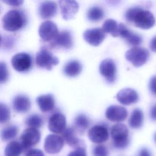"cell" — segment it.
Here are the masks:
<instances>
[{
  "mask_svg": "<svg viewBox=\"0 0 156 156\" xmlns=\"http://www.w3.org/2000/svg\"><path fill=\"white\" fill-rule=\"evenodd\" d=\"M150 48L153 52H156V36L151 40L150 42Z\"/></svg>",
  "mask_w": 156,
  "mask_h": 156,
  "instance_id": "ab89813d",
  "label": "cell"
},
{
  "mask_svg": "<svg viewBox=\"0 0 156 156\" xmlns=\"http://www.w3.org/2000/svg\"><path fill=\"white\" fill-rule=\"evenodd\" d=\"M105 1L109 4L116 5V4H118L120 2L121 0H105Z\"/></svg>",
  "mask_w": 156,
  "mask_h": 156,
  "instance_id": "60d3db41",
  "label": "cell"
},
{
  "mask_svg": "<svg viewBox=\"0 0 156 156\" xmlns=\"http://www.w3.org/2000/svg\"><path fill=\"white\" fill-rule=\"evenodd\" d=\"M3 2L11 6L18 7L23 4L24 0H1Z\"/></svg>",
  "mask_w": 156,
  "mask_h": 156,
  "instance_id": "8d00e7d4",
  "label": "cell"
},
{
  "mask_svg": "<svg viewBox=\"0 0 156 156\" xmlns=\"http://www.w3.org/2000/svg\"><path fill=\"white\" fill-rule=\"evenodd\" d=\"M66 121L64 115L56 112L52 114L48 121L49 130L55 133H60L66 129Z\"/></svg>",
  "mask_w": 156,
  "mask_h": 156,
  "instance_id": "5bb4252c",
  "label": "cell"
},
{
  "mask_svg": "<svg viewBox=\"0 0 156 156\" xmlns=\"http://www.w3.org/2000/svg\"><path fill=\"white\" fill-rule=\"evenodd\" d=\"M84 40L93 46H99L105 39V32L99 27L89 29L83 33Z\"/></svg>",
  "mask_w": 156,
  "mask_h": 156,
  "instance_id": "4fadbf2b",
  "label": "cell"
},
{
  "mask_svg": "<svg viewBox=\"0 0 156 156\" xmlns=\"http://www.w3.org/2000/svg\"><path fill=\"white\" fill-rule=\"evenodd\" d=\"M89 124L90 121L88 117L84 114H79L74 118L73 128L76 132L83 134L88 128Z\"/></svg>",
  "mask_w": 156,
  "mask_h": 156,
  "instance_id": "cb8c5ba5",
  "label": "cell"
},
{
  "mask_svg": "<svg viewBox=\"0 0 156 156\" xmlns=\"http://www.w3.org/2000/svg\"><path fill=\"white\" fill-rule=\"evenodd\" d=\"M82 66L81 63L76 60H70L67 62L63 67L64 74L70 77L78 76L82 71Z\"/></svg>",
  "mask_w": 156,
  "mask_h": 156,
  "instance_id": "603a6c76",
  "label": "cell"
},
{
  "mask_svg": "<svg viewBox=\"0 0 156 156\" xmlns=\"http://www.w3.org/2000/svg\"><path fill=\"white\" fill-rule=\"evenodd\" d=\"M12 65L16 71L24 73L28 71L32 67L31 56L26 52H20L13 55L11 60Z\"/></svg>",
  "mask_w": 156,
  "mask_h": 156,
  "instance_id": "52a82bcc",
  "label": "cell"
},
{
  "mask_svg": "<svg viewBox=\"0 0 156 156\" xmlns=\"http://www.w3.org/2000/svg\"><path fill=\"white\" fill-rule=\"evenodd\" d=\"M62 18L65 20L72 19L79 10V4L76 0H59Z\"/></svg>",
  "mask_w": 156,
  "mask_h": 156,
  "instance_id": "7c38bea8",
  "label": "cell"
},
{
  "mask_svg": "<svg viewBox=\"0 0 156 156\" xmlns=\"http://www.w3.org/2000/svg\"><path fill=\"white\" fill-rule=\"evenodd\" d=\"M41 134L36 128L29 127L25 129L20 136V143L23 151H27L36 145L40 140Z\"/></svg>",
  "mask_w": 156,
  "mask_h": 156,
  "instance_id": "8992f818",
  "label": "cell"
},
{
  "mask_svg": "<svg viewBox=\"0 0 156 156\" xmlns=\"http://www.w3.org/2000/svg\"><path fill=\"white\" fill-rule=\"evenodd\" d=\"M10 118V111L9 107L0 102V124H4L9 121Z\"/></svg>",
  "mask_w": 156,
  "mask_h": 156,
  "instance_id": "4dcf8cb0",
  "label": "cell"
},
{
  "mask_svg": "<svg viewBox=\"0 0 156 156\" xmlns=\"http://www.w3.org/2000/svg\"><path fill=\"white\" fill-rule=\"evenodd\" d=\"M64 145V140L62 136L55 134L48 135L44 143V151L50 154L58 153Z\"/></svg>",
  "mask_w": 156,
  "mask_h": 156,
  "instance_id": "8fae6325",
  "label": "cell"
},
{
  "mask_svg": "<svg viewBox=\"0 0 156 156\" xmlns=\"http://www.w3.org/2000/svg\"><path fill=\"white\" fill-rule=\"evenodd\" d=\"M101 74L109 83H113L116 79V66L115 62L110 58L104 59L99 67Z\"/></svg>",
  "mask_w": 156,
  "mask_h": 156,
  "instance_id": "30bf717a",
  "label": "cell"
},
{
  "mask_svg": "<svg viewBox=\"0 0 156 156\" xmlns=\"http://www.w3.org/2000/svg\"><path fill=\"white\" fill-rule=\"evenodd\" d=\"M25 156H44L42 151L37 149H30L27 151Z\"/></svg>",
  "mask_w": 156,
  "mask_h": 156,
  "instance_id": "e575fe53",
  "label": "cell"
},
{
  "mask_svg": "<svg viewBox=\"0 0 156 156\" xmlns=\"http://www.w3.org/2000/svg\"><path fill=\"white\" fill-rule=\"evenodd\" d=\"M1 41H2V38H1V35H0V46H1Z\"/></svg>",
  "mask_w": 156,
  "mask_h": 156,
  "instance_id": "b9f144b4",
  "label": "cell"
},
{
  "mask_svg": "<svg viewBox=\"0 0 156 156\" xmlns=\"http://www.w3.org/2000/svg\"><path fill=\"white\" fill-rule=\"evenodd\" d=\"M110 135L114 147L122 149L129 145V129L124 124L117 123L114 124L111 127Z\"/></svg>",
  "mask_w": 156,
  "mask_h": 156,
  "instance_id": "3957f363",
  "label": "cell"
},
{
  "mask_svg": "<svg viewBox=\"0 0 156 156\" xmlns=\"http://www.w3.org/2000/svg\"><path fill=\"white\" fill-rule=\"evenodd\" d=\"M150 116L154 121H156V104L154 105L150 110Z\"/></svg>",
  "mask_w": 156,
  "mask_h": 156,
  "instance_id": "74e56055",
  "label": "cell"
},
{
  "mask_svg": "<svg viewBox=\"0 0 156 156\" xmlns=\"http://www.w3.org/2000/svg\"><path fill=\"white\" fill-rule=\"evenodd\" d=\"M90 140L96 144H101L109 138V132L107 127L103 124H97L91 127L88 130Z\"/></svg>",
  "mask_w": 156,
  "mask_h": 156,
  "instance_id": "ba28073f",
  "label": "cell"
},
{
  "mask_svg": "<svg viewBox=\"0 0 156 156\" xmlns=\"http://www.w3.org/2000/svg\"><path fill=\"white\" fill-rule=\"evenodd\" d=\"M67 156H87L85 146H79L68 154Z\"/></svg>",
  "mask_w": 156,
  "mask_h": 156,
  "instance_id": "836d02e7",
  "label": "cell"
},
{
  "mask_svg": "<svg viewBox=\"0 0 156 156\" xmlns=\"http://www.w3.org/2000/svg\"><path fill=\"white\" fill-rule=\"evenodd\" d=\"M138 156H151V154L147 149L142 148L139 152Z\"/></svg>",
  "mask_w": 156,
  "mask_h": 156,
  "instance_id": "f35d334b",
  "label": "cell"
},
{
  "mask_svg": "<svg viewBox=\"0 0 156 156\" xmlns=\"http://www.w3.org/2000/svg\"><path fill=\"white\" fill-rule=\"evenodd\" d=\"M18 132V129L16 126H9L2 130L1 132V138L2 141H9L16 137Z\"/></svg>",
  "mask_w": 156,
  "mask_h": 156,
  "instance_id": "83f0119b",
  "label": "cell"
},
{
  "mask_svg": "<svg viewBox=\"0 0 156 156\" xmlns=\"http://www.w3.org/2000/svg\"><path fill=\"white\" fill-rule=\"evenodd\" d=\"M144 115L140 108H136L132 112L128 122L130 127L132 129L140 128L143 123Z\"/></svg>",
  "mask_w": 156,
  "mask_h": 156,
  "instance_id": "d4e9b609",
  "label": "cell"
},
{
  "mask_svg": "<svg viewBox=\"0 0 156 156\" xmlns=\"http://www.w3.org/2000/svg\"><path fill=\"white\" fill-rule=\"evenodd\" d=\"M118 101L124 105H129L136 103L138 101V94L137 92L129 88L121 90L116 94Z\"/></svg>",
  "mask_w": 156,
  "mask_h": 156,
  "instance_id": "2e32d148",
  "label": "cell"
},
{
  "mask_svg": "<svg viewBox=\"0 0 156 156\" xmlns=\"http://www.w3.org/2000/svg\"><path fill=\"white\" fill-rule=\"evenodd\" d=\"M119 35L124 38L129 44L132 46H138L142 43L141 37L129 29L124 24H118Z\"/></svg>",
  "mask_w": 156,
  "mask_h": 156,
  "instance_id": "ac0fdd59",
  "label": "cell"
},
{
  "mask_svg": "<svg viewBox=\"0 0 156 156\" xmlns=\"http://www.w3.org/2000/svg\"><path fill=\"white\" fill-rule=\"evenodd\" d=\"M58 33L57 25L51 21H46L41 23L38 30L40 38L45 42H52L54 41Z\"/></svg>",
  "mask_w": 156,
  "mask_h": 156,
  "instance_id": "9c48e42d",
  "label": "cell"
},
{
  "mask_svg": "<svg viewBox=\"0 0 156 156\" xmlns=\"http://www.w3.org/2000/svg\"><path fill=\"white\" fill-rule=\"evenodd\" d=\"M76 132L73 127L66 128L62 132V136L66 143L74 149L79 146H83V142L76 135Z\"/></svg>",
  "mask_w": 156,
  "mask_h": 156,
  "instance_id": "ffe728a7",
  "label": "cell"
},
{
  "mask_svg": "<svg viewBox=\"0 0 156 156\" xmlns=\"http://www.w3.org/2000/svg\"><path fill=\"white\" fill-rule=\"evenodd\" d=\"M23 151V147L17 141H12L6 146L4 153L5 156H20Z\"/></svg>",
  "mask_w": 156,
  "mask_h": 156,
  "instance_id": "484cf974",
  "label": "cell"
},
{
  "mask_svg": "<svg viewBox=\"0 0 156 156\" xmlns=\"http://www.w3.org/2000/svg\"><path fill=\"white\" fill-rule=\"evenodd\" d=\"M25 123L29 127L37 129L43 125V120L40 115L33 114L26 118Z\"/></svg>",
  "mask_w": 156,
  "mask_h": 156,
  "instance_id": "f546056e",
  "label": "cell"
},
{
  "mask_svg": "<svg viewBox=\"0 0 156 156\" xmlns=\"http://www.w3.org/2000/svg\"><path fill=\"white\" fill-rule=\"evenodd\" d=\"M154 140H155V141L156 142V133H155V135H154Z\"/></svg>",
  "mask_w": 156,
  "mask_h": 156,
  "instance_id": "7bdbcfd3",
  "label": "cell"
},
{
  "mask_svg": "<svg viewBox=\"0 0 156 156\" xmlns=\"http://www.w3.org/2000/svg\"><path fill=\"white\" fill-rule=\"evenodd\" d=\"M0 12H1V9H0Z\"/></svg>",
  "mask_w": 156,
  "mask_h": 156,
  "instance_id": "ee69618b",
  "label": "cell"
},
{
  "mask_svg": "<svg viewBox=\"0 0 156 156\" xmlns=\"http://www.w3.org/2000/svg\"><path fill=\"white\" fill-rule=\"evenodd\" d=\"M9 71L7 65L4 62H0V83H5L9 79Z\"/></svg>",
  "mask_w": 156,
  "mask_h": 156,
  "instance_id": "d6a6232c",
  "label": "cell"
},
{
  "mask_svg": "<svg viewBox=\"0 0 156 156\" xmlns=\"http://www.w3.org/2000/svg\"><path fill=\"white\" fill-rule=\"evenodd\" d=\"M51 45L54 48H62L66 49H71L73 45L71 34L68 30H62L58 33L56 38L51 42Z\"/></svg>",
  "mask_w": 156,
  "mask_h": 156,
  "instance_id": "e0dca14e",
  "label": "cell"
},
{
  "mask_svg": "<svg viewBox=\"0 0 156 156\" xmlns=\"http://www.w3.org/2000/svg\"><path fill=\"white\" fill-rule=\"evenodd\" d=\"M125 57L134 66L139 67L147 62L149 57V52L146 48L135 46L126 52Z\"/></svg>",
  "mask_w": 156,
  "mask_h": 156,
  "instance_id": "277c9868",
  "label": "cell"
},
{
  "mask_svg": "<svg viewBox=\"0 0 156 156\" xmlns=\"http://www.w3.org/2000/svg\"><path fill=\"white\" fill-rule=\"evenodd\" d=\"M93 156H108L109 152L107 147L103 144H98L93 149Z\"/></svg>",
  "mask_w": 156,
  "mask_h": 156,
  "instance_id": "1f68e13d",
  "label": "cell"
},
{
  "mask_svg": "<svg viewBox=\"0 0 156 156\" xmlns=\"http://www.w3.org/2000/svg\"><path fill=\"white\" fill-rule=\"evenodd\" d=\"M24 13L19 10H11L2 18V27L5 30L15 32L20 30L26 24Z\"/></svg>",
  "mask_w": 156,
  "mask_h": 156,
  "instance_id": "7a4b0ae2",
  "label": "cell"
},
{
  "mask_svg": "<svg viewBox=\"0 0 156 156\" xmlns=\"http://www.w3.org/2000/svg\"><path fill=\"white\" fill-rule=\"evenodd\" d=\"M104 15V10L99 7H93L90 8L87 13V17L91 21H98L102 19Z\"/></svg>",
  "mask_w": 156,
  "mask_h": 156,
  "instance_id": "f1b7e54d",
  "label": "cell"
},
{
  "mask_svg": "<svg viewBox=\"0 0 156 156\" xmlns=\"http://www.w3.org/2000/svg\"><path fill=\"white\" fill-rule=\"evenodd\" d=\"M128 112L122 106L113 105L109 106L105 112V117L112 122H121L127 117Z\"/></svg>",
  "mask_w": 156,
  "mask_h": 156,
  "instance_id": "9a60e30c",
  "label": "cell"
},
{
  "mask_svg": "<svg viewBox=\"0 0 156 156\" xmlns=\"http://www.w3.org/2000/svg\"><path fill=\"white\" fill-rule=\"evenodd\" d=\"M12 105L14 110L16 112L21 113H26L30 108V100L26 95L19 94L14 98Z\"/></svg>",
  "mask_w": 156,
  "mask_h": 156,
  "instance_id": "44dd1931",
  "label": "cell"
},
{
  "mask_svg": "<svg viewBox=\"0 0 156 156\" xmlns=\"http://www.w3.org/2000/svg\"><path fill=\"white\" fill-rule=\"evenodd\" d=\"M57 11V6L55 2L52 1H44L39 7L38 12L42 19H50L54 16Z\"/></svg>",
  "mask_w": 156,
  "mask_h": 156,
  "instance_id": "d6986e66",
  "label": "cell"
},
{
  "mask_svg": "<svg viewBox=\"0 0 156 156\" xmlns=\"http://www.w3.org/2000/svg\"><path fill=\"white\" fill-rule=\"evenodd\" d=\"M36 101L42 112H49L54 108L55 99L53 95L51 94L40 95L37 98Z\"/></svg>",
  "mask_w": 156,
  "mask_h": 156,
  "instance_id": "7402d4cb",
  "label": "cell"
},
{
  "mask_svg": "<svg viewBox=\"0 0 156 156\" xmlns=\"http://www.w3.org/2000/svg\"><path fill=\"white\" fill-rule=\"evenodd\" d=\"M127 21L132 22L137 27L148 29L152 27L155 23V19L153 14L148 11L138 7L130 8L125 14Z\"/></svg>",
  "mask_w": 156,
  "mask_h": 156,
  "instance_id": "6da1fadb",
  "label": "cell"
},
{
  "mask_svg": "<svg viewBox=\"0 0 156 156\" xmlns=\"http://www.w3.org/2000/svg\"><path fill=\"white\" fill-rule=\"evenodd\" d=\"M102 29L105 33H108L113 37L119 36L118 24H117V22L113 19H108L105 20L103 24Z\"/></svg>",
  "mask_w": 156,
  "mask_h": 156,
  "instance_id": "4316f807",
  "label": "cell"
},
{
  "mask_svg": "<svg viewBox=\"0 0 156 156\" xmlns=\"http://www.w3.org/2000/svg\"><path fill=\"white\" fill-rule=\"evenodd\" d=\"M149 88L152 94L156 96V76L151 78L149 83Z\"/></svg>",
  "mask_w": 156,
  "mask_h": 156,
  "instance_id": "d590c367",
  "label": "cell"
},
{
  "mask_svg": "<svg viewBox=\"0 0 156 156\" xmlns=\"http://www.w3.org/2000/svg\"><path fill=\"white\" fill-rule=\"evenodd\" d=\"M58 62V58L46 48H41L36 54L35 63L40 68L51 70L52 66L57 65Z\"/></svg>",
  "mask_w": 156,
  "mask_h": 156,
  "instance_id": "5b68a950",
  "label": "cell"
}]
</instances>
